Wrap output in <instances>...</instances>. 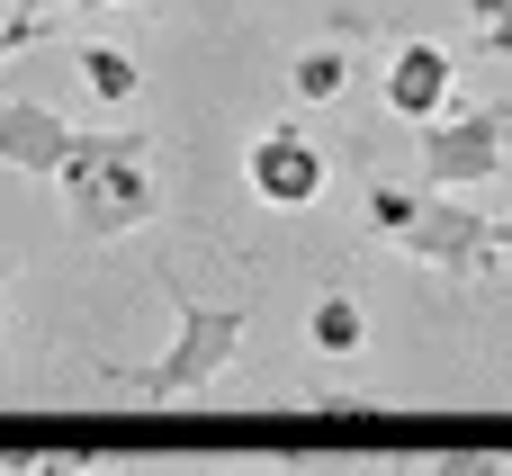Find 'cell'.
<instances>
[{"mask_svg":"<svg viewBox=\"0 0 512 476\" xmlns=\"http://www.w3.org/2000/svg\"><path fill=\"white\" fill-rule=\"evenodd\" d=\"M54 189H63V225H72V243H117V234L153 225V216H162L153 135H135V126L72 135V153H63Z\"/></svg>","mask_w":512,"mask_h":476,"instance_id":"obj_1","label":"cell"},{"mask_svg":"<svg viewBox=\"0 0 512 476\" xmlns=\"http://www.w3.org/2000/svg\"><path fill=\"white\" fill-rule=\"evenodd\" d=\"M171 306H180L171 351H162L153 369H135V378H126V387H135V396H153V405L207 396V387L243 360V333H252V315H243V306H198V297H171Z\"/></svg>","mask_w":512,"mask_h":476,"instance_id":"obj_2","label":"cell"},{"mask_svg":"<svg viewBox=\"0 0 512 476\" xmlns=\"http://www.w3.org/2000/svg\"><path fill=\"white\" fill-rule=\"evenodd\" d=\"M396 243H405V261L450 270V279H486L495 270V216L468 207V198H450V189H423V207H414V225Z\"/></svg>","mask_w":512,"mask_h":476,"instance_id":"obj_3","label":"cell"},{"mask_svg":"<svg viewBox=\"0 0 512 476\" xmlns=\"http://www.w3.org/2000/svg\"><path fill=\"white\" fill-rule=\"evenodd\" d=\"M504 117L512 108H468V117H423V189H486L504 171Z\"/></svg>","mask_w":512,"mask_h":476,"instance_id":"obj_4","label":"cell"},{"mask_svg":"<svg viewBox=\"0 0 512 476\" xmlns=\"http://www.w3.org/2000/svg\"><path fill=\"white\" fill-rule=\"evenodd\" d=\"M324 144L297 126V117H279V126H261L252 135V153H243V189L261 198V207H315L324 198Z\"/></svg>","mask_w":512,"mask_h":476,"instance_id":"obj_5","label":"cell"},{"mask_svg":"<svg viewBox=\"0 0 512 476\" xmlns=\"http://www.w3.org/2000/svg\"><path fill=\"white\" fill-rule=\"evenodd\" d=\"M378 99H387L405 126L450 117V99H459V63H450V45H432V36L396 45V54H387V72H378Z\"/></svg>","mask_w":512,"mask_h":476,"instance_id":"obj_6","label":"cell"},{"mask_svg":"<svg viewBox=\"0 0 512 476\" xmlns=\"http://www.w3.org/2000/svg\"><path fill=\"white\" fill-rule=\"evenodd\" d=\"M72 135H81V126H72V117H54L45 99H9V108H0V162H9V171L54 180V171H63V153H72Z\"/></svg>","mask_w":512,"mask_h":476,"instance_id":"obj_7","label":"cell"},{"mask_svg":"<svg viewBox=\"0 0 512 476\" xmlns=\"http://www.w3.org/2000/svg\"><path fill=\"white\" fill-rule=\"evenodd\" d=\"M306 342H315L324 360H351V351H369V306H360L351 288L315 297V306H306Z\"/></svg>","mask_w":512,"mask_h":476,"instance_id":"obj_8","label":"cell"},{"mask_svg":"<svg viewBox=\"0 0 512 476\" xmlns=\"http://www.w3.org/2000/svg\"><path fill=\"white\" fill-rule=\"evenodd\" d=\"M81 90H90L99 108H126V99L144 90V63H135L126 45H108V36H90V45H81Z\"/></svg>","mask_w":512,"mask_h":476,"instance_id":"obj_9","label":"cell"},{"mask_svg":"<svg viewBox=\"0 0 512 476\" xmlns=\"http://www.w3.org/2000/svg\"><path fill=\"white\" fill-rule=\"evenodd\" d=\"M288 81H297V99H306V108H324V99H342V81H351V54H342V45H306Z\"/></svg>","mask_w":512,"mask_h":476,"instance_id":"obj_10","label":"cell"},{"mask_svg":"<svg viewBox=\"0 0 512 476\" xmlns=\"http://www.w3.org/2000/svg\"><path fill=\"white\" fill-rule=\"evenodd\" d=\"M423 207V189H369V234H405Z\"/></svg>","mask_w":512,"mask_h":476,"instance_id":"obj_11","label":"cell"},{"mask_svg":"<svg viewBox=\"0 0 512 476\" xmlns=\"http://www.w3.org/2000/svg\"><path fill=\"white\" fill-rule=\"evenodd\" d=\"M423 476H512V459L504 450H441Z\"/></svg>","mask_w":512,"mask_h":476,"instance_id":"obj_12","label":"cell"},{"mask_svg":"<svg viewBox=\"0 0 512 476\" xmlns=\"http://www.w3.org/2000/svg\"><path fill=\"white\" fill-rule=\"evenodd\" d=\"M36 36H45V18H27V9H0V63H9V54H27Z\"/></svg>","mask_w":512,"mask_h":476,"instance_id":"obj_13","label":"cell"},{"mask_svg":"<svg viewBox=\"0 0 512 476\" xmlns=\"http://www.w3.org/2000/svg\"><path fill=\"white\" fill-rule=\"evenodd\" d=\"M477 45H486V54H504V63H512V9H495V18L477 27Z\"/></svg>","mask_w":512,"mask_h":476,"instance_id":"obj_14","label":"cell"},{"mask_svg":"<svg viewBox=\"0 0 512 476\" xmlns=\"http://www.w3.org/2000/svg\"><path fill=\"white\" fill-rule=\"evenodd\" d=\"M9 9H27V18H54V9H63V0H9Z\"/></svg>","mask_w":512,"mask_h":476,"instance_id":"obj_15","label":"cell"},{"mask_svg":"<svg viewBox=\"0 0 512 476\" xmlns=\"http://www.w3.org/2000/svg\"><path fill=\"white\" fill-rule=\"evenodd\" d=\"M495 261H512V216H504V225H495Z\"/></svg>","mask_w":512,"mask_h":476,"instance_id":"obj_16","label":"cell"},{"mask_svg":"<svg viewBox=\"0 0 512 476\" xmlns=\"http://www.w3.org/2000/svg\"><path fill=\"white\" fill-rule=\"evenodd\" d=\"M468 9H477V27H486V18H495V9H512V0H468Z\"/></svg>","mask_w":512,"mask_h":476,"instance_id":"obj_17","label":"cell"},{"mask_svg":"<svg viewBox=\"0 0 512 476\" xmlns=\"http://www.w3.org/2000/svg\"><path fill=\"white\" fill-rule=\"evenodd\" d=\"M117 9H144V0H117Z\"/></svg>","mask_w":512,"mask_h":476,"instance_id":"obj_18","label":"cell"},{"mask_svg":"<svg viewBox=\"0 0 512 476\" xmlns=\"http://www.w3.org/2000/svg\"><path fill=\"white\" fill-rule=\"evenodd\" d=\"M0 324H9V297H0Z\"/></svg>","mask_w":512,"mask_h":476,"instance_id":"obj_19","label":"cell"},{"mask_svg":"<svg viewBox=\"0 0 512 476\" xmlns=\"http://www.w3.org/2000/svg\"><path fill=\"white\" fill-rule=\"evenodd\" d=\"M135 476H144V468H135Z\"/></svg>","mask_w":512,"mask_h":476,"instance_id":"obj_20","label":"cell"}]
</instances>
